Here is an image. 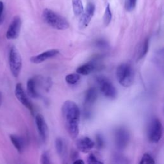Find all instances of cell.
Masks as SVG:
<instances>
[{"instance_id": "cell-16", "label": "cell", "mask_w": 164, "mask_h": 164, "mask_svg": "<svg viewBox=\"0 0 164 164\" xmlns=\"http://www.w3.org/2000/svg\"><path fill=\"white\" fill-rule=\"evenodd\" d=\"M10 139L19 153L20 154L23 153L25 150V141L23 138L17 135L12 134L10 135Z\"/></svg>"}, {"instance_id": "cell-31", "label": "cell", "mask_w": 164, "mask_h": 164, "mask_svg": "<svg viewBox=\"0 0 164 164\" xmlns=\"http://www.w3.org/2000/svg\"><path fill=\"white\" fill-rule=\"evenodd\" d=\"M4 9V5L2 2L0 1V17H1Z\"/></svg>"}, {"instance_id": "cell-23", "label": "cell", "mask_w": 164, "mask_h": 164, "mask_svg": "<svg viewBox=\"0 0 164 164\" xmlns=\"http://www.w3.org/2000/svg\"><path fill=\"white\" fill-rule=\"evenodd\" d=\"M96 147L98 149H101L104 147L105 140L103 135L101 134H97L96 135Z\"/></svg>"}, {"instance_id": "cell-27", "label": "cell", "mask_w": 164, "mask_h": 164, "mask_svg": "<svg viewBox=\"0 0 164 164\" xmlns=\"http://www.w3.org/2000/svg\"><path fill=\"white\" fill-rule=\"evenodd\" d=\"M115 163H128L129 162L127 160V158H126L124 156L122 155H120L119 154H115L114 155V156L113 157V159Z\"/></svg>"}, {"instance_id": "cell-11", "label": "cell", "mask_w": 164, "mask_h": 164, "mask_svg": "<svg viewBox=\"0 0 164 164\" xmlns=\"http://www.w3.org/2000/svg\"><path fill=\"white\" fill-rule=\"evenodd\" d=\"M35 123L40 138L43 143H46L48 138L49 129L45 119L42 114H38L35 116Z\"/></svg>"}, {"instance_id": "cell-28", "label": "cell", "mask_w": 164, "mask_h": 164, "mask_svg": "<svg viewBox=\"0 0 164 164\" xmlns=\"http://www.w3.org/2000/svg\"><path fill=\"white\" fill-rule=\"evenodd\" d=\"M87 162L89 163L92 164V163H103V162L101 160H100V159H98V158L96 157V156L93 154L91 153L89 155V157H88V160H87Z\"/></svg>"}, {"instance_id": "cell-22", "label": "cell", "mask_w": 164, "mask_h": 164, "mask_svg": "<svg viewBox=\"0 0 164 164\" xmlns=\"http://www.w3.org/2000/svg\"><path fill=\"white\" fill-rule=\"evenodd\" d=\"M80 75L79 74L72 73L65 76V80L69 85H75L80 80Z\"/></svg>"}, {"instance_id": "cell-19", "label": "cell", "mask_w": 164, "mask_h": 164, "mask_svg": "<svg viewBox=\"0 0 164 164\" xmlns=\"http://www.w3.org/2000/svg\"><path fill=\"white\" fill-rule=\"evenodd\" d=\"M149 40L148 38H147L143 41V44H142L139 48L138 54L137 55V60L143 59L146 55L149 50Z\"/></svg>"}, {"instance_id": "cell-25", "label": "cell", "mask_w": 164, "mask_h": 164, "mask_svg": "<svg viewBox=\"0 0 164 164\" xmlns=\"http://www.w3.org/2000/svg\"><path fill=\"white\" fill-rule=\"evenodd\" d=\"M137 0H125L124 7L128 12H132L135 8Z\"/></svg>"}, {"instance_id": "cell-21", "label": "cell", "mask_w": 164, "mask_h": 164, "mask_svg": "<svg viewBox=\"0 0 164 164\" xmlns=\"http://www.w3.org/2000/svg\"><path fill=\"white\" fill-rule=\"evenodd\" d=\"M112 13L110 8V4H108L106 5L105 14L103 16V23L105 26H108L109 25H110V22L112 21Z\"/></svg>"}, {"instance_id": "cell-18", "label": "cell", "mask_w": 164, "mask_h": 164, "mask_svg": "<svg viewBox=\"0 0 164 164\" xmlns=\"http://www.w3.org/2000/svg\"><path fill=\"white\" fill-rule=\"evenodd\" d=\"M96 68V67L95 66V65L93 64L92 63H87L78 68L76 69V73L79 74L80 75L87 76L91 74L93 71H94Z\"/></svg>"}, {"instance_id": "cell-30", "label": "cell", "mask_w": 164, "mask_h": 164, "mask_svg": "<svg viewBox=\"0 0 164 164\" xmlns=\"http://www.w3.org/2000/svg\"><path fill=\"white\" fill-rule=\"evenodd\" d=\"M71 160L74 161H75L76 160H77L79 158V155H78V152L75 151V150H73L71 151Z\"/></svg>"}, {"instance_id": "cell-33", "label": "cell", "mask_w": 164, "mask_h": 164, "mask_svg": "<svg viewBox=\"0 0 164 164\" xmlns=\"http://www.w3.org/2000/svg\"><path fill=\"white\" fill-rule=\"evenodd\" d=\"M2 101H3V96H2L1 92H0V106H1L2 104Z\"/></svg>"}, {"instance_id": "cell-14", "label": "cell", "mask_w": 164, "mask_h": 164, "mask_svg": "<svg viewBox=\"0 0 164 164\" xmlns=\"http://www.w3.org/2000/svg\"><path fill=\"white\" fill-rule=\"evenodd\" d=\"M37 78H32L28 80L26 85V91L28 96L37 99L40 97V94L37 90Z\"/></svg>"}, {"instance_id": "cell-17", "label": "cell", "mask_w": 164, "mask_h": 164, "mask_svg": "<svg viewBox=\"0 0 164 164\" xmlns=\"http://www.w3.org/2000/svg\"><path fill=\"white\" fill-rule=\"evenodd\" d=\"M55 148L57 154L61 158H63L66 156L67 146L64 140L61 137H58L55 140Z\"/></svg>"}, {"instance_id": "cell-6", "label": "cell", "mask_w": 164, "mask_h": 164, "mask_svg": "<svg viewBox=\"0 0 164 164\" xmlns=\"http://www.w3.org/2000/svg\"><path fill=\"white\" fill-rule=\"evenodd\" d=\"M163 135V126L160 120L154 118L151 120L148 128V138L152 143H158Z\"/></svg>"}, {"instance_id": "cell-9", "label": "cell", "mask_w": 164, "mask_h": 164, "mask_svg": "<svg viewBox=\"0 0 164 164\" xmlns=\"http://www.w3.org/2000/svg\"><path fill=\"white\" fill-rule=\"evenodd\" d=\"M95 9L96 7L94 3H89L87 5L86 8L82 14L79 21V28L81 30L85 29L89 26L94 15Z\"/></svg>"}, {"instance_id": "cell-10", "label": "cell", "mask_w": 164, "mask_h": 164, "mask_svg": "<svg viewBox=\"0 0 164 164\" xmlns=\"http://www.w3.org/2000/svg\"><path fill=\"white\" fill-rule=\"evenodd\" d=\"M22 21L19 16H15L8 26L6 33V37L8 40H14L18 38L21 28Z\"/></svg>"}, {"instance_id": "cell-7", "label": "cell", "mask_w": 164, "mask_h": 164, "mask_svg": "<svg viewBox=\"0 0 164 164\" xmlns=\"http://www.w3.org/2000/svg\"><path fill=\"white\" fill-rule=\"evenodd\" d=\"M114 139L116 148L119 150L124 149L128 146L130 139L128 129L124 126L117 128L115 131Z\"/></svg>"}, {"instance_id": "cell-26", "label": "cell", "mask_w": 164, "mask_h": 164, "mask_svg": "<svg viewBox=\"0 0 164 164\" xmlns=\"http://www.w3.org/2000/svg\"><path fill=\"white\" fill-rule=\"evenodd\" d=\"M40 163L42 164H50V157L49 152L48 151H45L42 152V154L40 157Z\"/></svg>"}, {"instance_id": "cell-1", "label": "cell", "mask_w": 164, "mask_h": 164, "mask_svg": "<svg viewBox=\"0 0 164 164\" xmlns=\"http://www.w3.org/2000/svg\"><path fill=\"white\" fill-rule=\"evenodd\" d=\"M61 110L65 129L69 136L74 139L80 133L81 116L80 108L74 101L68 100L62 105Z\"/></svg>"}, {"instance_id": "cell-8", "label": "cell", "mask_w": 164, "mask_h": 164, "mask_svg": "<svg viewBox=\"0 0 164 164\" xmlns=\"http://www.w3.org/2000/svg\"><path fill=\"white\" fill-rule=\"evenodd\" d=\"M15 95L17 97L18 101L24 105L27 109L30 110L31 114L34 115V108L32 103L30 102V100L23 89V87L21 83H17L15 89Z\"/></svg>"}, {"instance_id": "cell-5", "label": "cell", "mask_w": 164, "mask_h": 164, "mask_svg": "<svg viewBox=\"0 0 164 164\" xmlns=\"http://www.w3.org/2000/svg\"><path fill=\"white\" fill-rule=\"evenodd\" d=\"M9 66L11 73L15 78H17L21 71L23 61L19 50L15 47H11L8 56Z\"/></svg>"}, {"instance_id": "cell-2", "label": "cell", "mask_w": 164, "mask_h": 164, "mask_svg": "<svg viewBox=\"0 0 164 164\" xmlns=\"http://www.w3.org/2000/svg\"><path fill=\"white\" fill-rule=\"evenodd\" d=\"M42 17L49 26L56 30H65L70 26L69 23L66 19L51 9L46 8L44 10Z\"/></svg>"}, {"instance_id": "cell-4", "label": "cell", "mask_w": 164, "mask_h": 164, "mask_svg": "<svg viewBox=\"0 0 164 164\" xmlns=\"http://www.w3.org/2000/svg\"><path fill=\"white\" fill-rule=\"evenodd\" d=\"M96 80L101 92L106 98L112 100L115 99L117 96V91L110 80L103 76H97Z\"/></svg>"}, {"instance_id": "cell-13", "label": "cell", "mask_w": 164, "mask_h": 164, "mask_svg": "<svg viewBox=\"0 0 164 164\" xmlns=\"http://www.w3.org/2000/svg\"><path fill=\"white\" fill-rule=\"evenodd\" d=\"M76 147L78 149L82 152H89L95 146V143L92 140L88 137H82L76 141Z\"/></svg>"}, {"instance_id": "cell-32", "label": "cell", "mask_w": 164, "mask_h": 164, "mask_svg": "<svg viewBox=\"0 0 164 164\" xmlns=\"http://www.w3.org/2000/svg\"><path fill=\"white\" fill-rule=\"evenodd\" d=\"M73 163H74V164H84L85 162H84V161L82 160V159L78 158V159H77V160H76L75 161H74V162H73Z\"/></svg>"}, {"instance_id": "cell-29", "label": "cell", "mask_w": 164, "mask_h": 164, "mask_svg": "<svg viewBox=\"0 0 164 164\" xmlns=\"http://www.w3.org/2000/svg\"><path fill=\"white\" fill-rule=\"evenodd\" d=\"M96 46L101 48H106L108 47V42L103 39H100L97 40Z\"/></svg>"}, {"instance_id": "cell-24", "label": "cell", "mask_w": 164, "mask_h": 164, "mask_svg": "<svg viewBox=\"0 0 164 164\" xmlns=\"http://www.w3.org/2000/svg\"><path fill=\"white\" fill-rule=\"evenodd\" d=\"M140 164H145V163H154L155 160L150 154L145 153L141 158Z\"/></svg>"}, {"instance_id": "cell-15", "label": "cell", "mask_w": 164, "mask_h": 164, "mask_svg": "<svg viewBox=\"0 0 164 164\" xmlns=\"http://www.w3.org/2000/svg\"><path fill=\"white\" fill-rule=\"evenodd\" d=\"M97 91L94 87H91L87 90L85 94L84 102L85 106H92L97 99Z\"/></svg>"}, {"instance_id": "cell-12", "label": "cell", "mask_w": 164, "mask_h": 164, "mask_svg": "<svg viewBox=\"0 0 164 164\" xmlns=\"http://www.w3.org/2000/svg\"><path fill=\"white\" fill-rule=\"evenodd\" d=\"M60 51L57 49H52L49 50H47L45 52H43L40 54H37L35 56H33L30 58V62L35 64H39L46 60L53 58L57 56L59 54Z\"/></svg>"}, {"instance_id": "cell-20", "label": "cell", "mask_w": 164, "mask_h": 164, "mask_svg": "<svg viewBox=\"0 0 164 164\" xmlns=\"http://www.w3.org/2000/svg\"><path fill=\"white\" fill-rule=\"evenodd\" d=\"M73 12L76 16H80L83 13L84 8L82 0H72Z\"/></svg>"}, {"instance_id": "cell-3", "label": "cell", "mask_w": 164, "mask_h": 164, "mask_svg": "<svg viewBox=\"0 0 164 164\" xmlns=\"http://www.w3.org/2000/svg\"><path fill=\"white\" fill-rule=\"evenodd\" d=\"M117 79L119 84L124 87H129L134 82L135 72L132 65L128 63L120 64L116 70Z\"/></svg>"}]
</instances>
